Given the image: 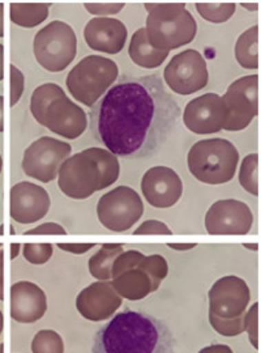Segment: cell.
Returning <instances> with one entry per match:
<instances>
[{"mask_svg":"<svg viewBox=\"0 0 261 353\" xmlns=\"http://www.w3.org/2000/svg\"><path fill=\"white\" fill-rule=\"evenodd\" d=\"M240 6L251 12H256L259 10V3H240Z\"/></svg>","mask_w":261,"mask_h":353,"instance_id":"41","label":"cell"},{"mask_svg":"<svg viewBox=\"0 0 261 353\" xmlns=\"http://www.w3.org/2000/svg\"><path fill=\"white\" fill-rule=\"evenodd\" d=\"M180 113L160 76H128L93 106L92 131L116 157L148 159L169 139Z\"/></svg>","mask_w":261,"mask_h":353,"instance_id":"1","label":"cell"},{"mask_svg":"<svg viewBox=\"0 0 261 353\" xmlns=\"http://www.w3.org/2000/svg\"><path fill=\"white\" fill-rule=\"evenodd\" d=\"M239 152L229 140H200L191 147L187 164L191 174L207 185H224L236 176Z\"/></svg>","mask_w":261,"mask_h":353,"instance_id":"7","label":"cell"},{"mask_svg":"<svg viewBox=\"0 0 261 353\" xmlns=\"http://www.w3.org/2000/svg\"><path fill=\"white\" fill-rule=\"evenodd\" d=\"M125 252L121 243H103L100 250L89 259V272L98 281L112 280V265L115 259Z\"/></svg>","mask_w":261,"mask_h":353,"instance_id":"24","label":"cell"},{"mask_svg":"<svg viewBox=\"0 0 261 353\" xmlns=\"http://www.w3.org/2000/svg\"><path fill=\"white\" fill-rule=\"evenodd\" d=\"M236 58L246 70L259 68V26H251L238 38Z\"/></svg>","mask_w":261,"mask_h":353,"instance_id":"25","label":"cell"},{"mask_svg":"<svg viewBox=\"0 0 261 353\" xmlns=\"http://www.w3.org/2000/svg\"><path fill=\"white\" fill-rule=\"evenodd\" d=\"M54 246L51 243H24V258L32 265H45L52 256Z\"/></svg>","mask_w":261,"mask_h":353,"instance_id":"30","label":"cell"},{"mask_svg":"<svg viewBox=\"0 0 261 353\" xmlns=\"http://www.w3.org/2000/svg\"><path fill=\"white\" fill-rule=\"evenodd\" d=\"M227 108L226 131H242L259 114V76H243L233 81L222 97Z\"/></svg>","mask_w":261,"mask_h":353,"instance_id":"13","label":"cell"},{"mask_svg":"<svg viewBox=\"0 0 261 353\" xmlns=\"http://www.w3.org/2000/svg\"><path fill=\"white\" fill-rule=\"evenodd\" d=\"M92 352L176 353V339L165 321L125 309L97 331Z\"/></svg>","mask_w":261,"mask_h":353,"instance_id":"2","label":"cell"},{"mask_svg":"<svg viewBox=\"0 0 261 353\" xmlns=\"http://www.w3.org/2000/svg\"><path fill=\"white\" fill-rule=\"evenodd\" d=\"M50 195L32 182H19L10 191V214L19 224H34L50 211Z\"/></svg>","mask_w":261,"mask_h":353,"instance_id":"17","label":"cell"},{"mask_svg":"<svg viewBox=\"0 0 261 353\" xmlns=\"http://www.w3.org/2000/svg\"><path fill=\"white\" fill-rule=\"evenodd\" d=\"M209 322L216 332L233 338L244 332V316L251 301L247 283L238 276L218 279L208 292Z\"/></svg>","mask_w":261,"mask_h":353,"instance_id":"6","label":"cell"},{"mask_svg":"<svg viewBox=\"0 0 261 353\" xmlns=\"http://www.w3.org/2000/svg\"><path fill=\"white\" fill-rule=\"evenodd\" d=\"M1 169H3V157L0 154V173H1Z\"/></svg>","mask_w":261,"mask_h":353,"instance_id":"47","label":"cell"},{"mask_svg":"<svg viewBox=\"0 0 261 353\" xmlns=\"http://www.w3.org/2000/svg\"><path fill=\"white\" fill-rule=\"evenodd\" d=\"M145 255L137 250L123 252L114 262L112 270V285L115 292L125 300L140 301L150 293L158 290L141 261Z\"/></svg>","mask_w":261,"mask_h":353,"instance_id":"11","label":"cell"},{"mask_svg":"<svg viewBox=\"0 0 261 353\" xmlns=\"http://www.w3.org/2000/svg\"><path fill=\"white\" fill-rule=\"evenodd\" d=\"M119 176L118 157L107 150L92 147L70 156L61 165L58 186L65 196L84 201L114 185Z\"/></svg>","mask_w":261,"mask_h":353,"instance_id":"3","label":"cell"},{"mask_svg":"<svg viewBox=\"0 0 261 353\" xmlns=\"http://www.w3.org/2000/svg\"><path fill=\"white\" fill-rule=\"evenodd\" d=\"M25 236H65V229L56 223H45L24 232Z\"/></svg>","mask_w":261,"mask_h":353,"instance_id":"35","label":"cell"},{"mask_svg":"<svg viewBox=\"0 0 261 353\" xmlns=\"http://www.w3.org/2000/svg\"><path fill=\"white\" fill-rule=\"evenodd\" d=\"M134 234H141V236H152V234H157V236H171L173 232L171 229L167 227L165 223L158 221V220H147L144 221L140 227L137 228L134 232Z\"/></svg>","mask_w":261,"mask_h":353,"instance_id":"34","label":"cell"},{"mask_svg":"<svg viewBox=\"0 0 261 353\" xmlns=\"http://www.w3.org/2000/svg\"><path fill=\"white\" fill-rule=\"evenodd\" d=\"M259 307L260 303H253L244 316V331L249 334V343L255 350H259Z\"/></svg>","mask_w":261,"mask_h":353,"instance_id":"31","label":"cell"},{"mask_svg":"<svg viewBox=\"0 0 261 353\" xmlns=\"http://www.w3.org/2000/svg\"><path fill=\"white\" fill-rule=\"evenodd\" d=\"M48 312V297L37 284L17 281L11 287V318L19 323H34Z\"/></svg>","mask_w":261,"mask_h":353,"instance_id":"20","label":"cell"},{"mask_svg":"<svg viewBox=\"0 0 261 353\" xmlns=\"http://www.w3.org/2000/svg\"><path fill=\"white\" fill-rule=\"evenodd\" d=\"M144 214V203L136 191L119 186L101 196L97 216L106 229L122 233L134 227Z\"/></svg>","mask_w":261,"mask_h":353,"instance_id":"10","label":"cell"},{"mask_svg":"<svg viewBox=\"0 0 261 353\" xmlns=\"http://www.w3.org/2000/svg\"><path fill=\"white\" fill-rule=\"evenodd\" d=\"M3 102H4V99H3V96L0 94V132H3V131H4V118H3Z\"/></svg>","mask_w":261,"mask_h":353,"instance_id":"44","label":"cell"},{"mask_svg":"<svg viewBox=\"0 0 261 353\" xmlns=\"http://www.w3.org/2000/svg\"><path fill=\"white\" fill-rule=\"evenodd\" d=\"M125 3H84L87 12L96 14L97 17H109L116 14L125 8Z\"/></svg>","mask_w":261,"mask_h":353,"instance_id":"33","label":"cell"},{"mask_svg":"<svg viewBox=\"0 0 261 353\" xmlns=\"http://www.w3.org/2000/svg\"><path fill=\"white\" fill-rule=\"evenodd\" d=\"M141 191L154 208H170L183 195V182L169 166H153L141 179Z\"/></svg>","mask_w":261,"mask_h":353,"instance_id":"18","label":"cell"},{"mask_svg":"<svg viewBox=\"0 0 261 353\" xmlns=\"http://www.w3.org/2000/svg\"><path fill=\"white\" fill-rule=\"evenodd\" d=\"M167 246L173 250H178V252H187L191 250L194 248L198 246V243H167Z\"/></svg>","mask_w":261,"mask_h":353,"instance_id":"39","label":"cell"},{"mask_svg":"<svg viewBox=\"0 0 261 353\" xmlns=\"http://www.w3.org/2000/svg\"><path fill=\"white\" fill-rule=\"evenodd\" d=\"M167 87L176 94L189 96L205 88L209 81L207 61L199 51H182L173 57L163 71Z\"/></svg>","mask_w":261,"mask_h":353,"instance_id":"14","label":"cell"},{"mask_svg":"<svg viewBox=\"0 0 261 353\" xmlns=\"http://www.w3.org/2000/svg\"><path fill=\"white\" fill-rule=\"evenodd\" d=\"M259 154L251 153L242 161L239 169V183L253 196H259Z\"/></svg>","mask_w":261,"mask_h":353,"instance_id":"26","label":"cell"},{"mask_svg":"<svg viewBox=\"0 0 261 353\" xmlns=\"http://www.w3.org/2000/svg\"><path fill=\"white\" fill-rule=\"evenodd\" d=\"M58 248L63 252L81 255L96 248V243H58Z\"/></svg>","mask_w":261,"mask_h":353,"instance_id":"36","label":"cell"},{"mask_svg":"<svg viewBox=\"0 0 261 353\" xmlns=\"http://www.w3.org/2000/svg\"><path fill=\"white\" fill-rule=\"evenodd\" d=\"M125 24L112 17H94L84 29V37L87 46L94 51L105 54H118L123 50L127 41Z\"/></svg>","mask_w":261,"mask_h":353,"instance_id":"21","label":"cell"},{"mask_svg":"<svg viewBox=\"0 0 261 353\" xmlns=\"http://www.w3.org/2000/svg\"><path fill=\"white\" fill-rule=\"evenodd\" d=\"M10 72H11V100H10V105L13 108L17 102L20 101L23 93H24V88H25V77L24 74L14 65L11 64L10 65Z\"/></svg>","mask_w":261,"mask_h":353,"instance_id":"32","label":"cell"},{"mask_svg":"<svg viewBox=\"0 0 261 353\" xmlns=\"http://www.w3.org/2000/svg\"><path fill=\"white\" fill-rule=\"evenodd\" d=\"M3 326H4V319H3V313L0 310V336H1V332H3Z\"/></svg>","mask_w":261,"mask_h":353,"instance_id":"46","label":"cell"},{"mask_svg":"<svg viewBox=\"0 0 261 353\" xmlns=\"http://www.w3.org/2000/svg\"><path fill=\"white\" fill-rule=\"evenodd\" d=\"M4 299V252L0 249V301Z\"/></svg>","mask_w":261,"mask_h":353,"instance_id":"38","label":"cell"},{"mask_svg":"<svg viewBox=\"0 0 261 353\" xmlns=\"http://www.w3.org/2000/svg\"><path fill=\"white\" fill-rule=\"evenodd\" d=\"M0 234H3V225L0 227Z\"/></svg>","mask_w":261,"mask_h":353,"instance_id":"50","label":"cell"},{"mask_svg":"<svg viewBox=\"0 0 261 353\" xmlns=\"http://www.w3.org/2000/svg\"><path fill=\"white\" fill-rule=\"evenodd\" d=\"M199 353H234L233 350L226 344H211L204 347Z\"/></svg>","mask_w":261,"mask_h":353,"instance_id":"37","label":"cell"},{"mask_svg":"<svg viewBox=\"0 0 261 353\" xmlns=\"http://www.w3.org/2000/svg\"><path fill=\"white\" fill-rule=\"evenodd\" d=\"M30 112L41 126L64 139H77L87 130V113L54 83L34 89L30 99Z\"/></svg>","mask_w":261,"mask_h":353,"instance_id":"4","label":"cell"},{"mask_svg":"<svg viewBox=\"0 0 261 353\" xmlns=\"http://www.w3.org/2000/svg\"><path fill=\"white\" fill-rule=\"evenodd\" d=\"M118 75L119 68L114 61L100 55H89L70 71L65 83L76 101L93 108L116 81Z\"/></svg>","mask_w":261,"mask_h":353,"instance_id":"8","label":"cell"},{"mask_svg":"<svg viewBox=\"0 0 261 353\" xmlns=\"http://www.w3.org/2000/svg\"><path fill=\"white\" fill-rule=\"evenodd\" d=\"M148 11L147 37L156 50L169 51L191 43L198 23L185 3H145Z\"/></svg>","mask_w":261,"mask_h":353,"instance_id":"5","label":"cell"},{"mask_svg":"<svg viewBox=\"0 0 261 353\" xmlns=\"http://www.w3.org/2000/svg\"><path fill=\"white\" fill-rule=\"evenodd\" d=\"M0 353H4V345H3V343H0Z\"/></svg>","mask_w":261,"mask_h":353,"instance_id":"48","label":"cell"},{"mask_svg":"<svg viewBox=\"0 0 261 353\" xmlns=\"http://www.w3.org/2000/svg\"><path fill=\"white\" fill-rule=\"evenodd\" d=\"M253 224V214L246 203L222 199L211 204L205 214V228L211 236H244Z\"/></svg>","mask_w":261,"mask_h":353,"instance_id":"15","label":"cell"},{"mask_svg":"<svg viewBox=\"0 0 261 353\" xmlns=\"http://www.w3.org/2000/svg\"><path fill=\"white\" fill-rule=\"evenodd\" d=\"M33 353H64L62 336L54 330H41L32 341Z\"/></svg>","mask_w":261,"mask_h":353,"instance_id":"28","label":"cell"},{"mask_svg":"<svg viewBox=\"0 0 261 353\" xmlns=\"http://www.w3.org/2000/svg\"><path fill=\"white\" fill-rule=\"evenodd\" d=\"M243 248L249 249L252 252H258L259 250V245L258 243H243Z\"/></svg>","mask_w":261,"mask_h":353,"instance_id":"45","label":"cell"},{"mask_svg":"<svg viewBox=\"0 0 261 353\" xmlns=\"http://www.w3.org/2000/svg\"><path fill=\"white\" fill-rule=\"evenodd\" d=\"M50 3H12L10 17L14 26L32 29L42 24L50 13Z\"/></svg>","mask_w":261,"mask_h":353,"instance_id":"23","label":"cell"},{"mask_svg":"<svg viewBox=\"0 0 261 353\" xmlns=\"http://www.w3.org/2000/svg\"><path fill=\"white\" fill-rule=\"evenodd\" d=\"M20 248H21L20 243H12L11 245V259L17 258V255L20 254Z\"/></svg>","mask_w":261,"mask_h":353,"instance_id":"43","label":"cell"},{"mask_svg":"<svg viewBox=\"0 0 261 353\" xmlns=\"http://www.w3.org/2000/svg\"><path fill=\"white\" fill-rule=\"evenodd\" d=\"M36 61L49 72H62L77 52V37L72 26L64 21H51L42 28L33 41Z\"/></svg>","mask_w":261,"mask_h":353,"instance_id":"9","label":"cell"},{"mask_svg":"<svg viewBox=\"0 0 261 353\" xmlns=\"http://www.w3.org/2000/svg\"><path fill=\"white\" fill-rule=\"evenodd\" d=\"M1 248H3V245H1V243H0V249H1Z\"/></svg>","mask_w":261,"mask_h":353,"instance_id":"51","label":"cell"},{"mask_svg":"<svg viewBox=\"0 0 261 353\" xmlns=\"http://www.w3.org/2000/svg\"><path fill=\"white\" fill-rule=\"evenodd\" d=\"M3 65H4V46L0 43V81L3 80Z\"/></svg>","mask_w":261,"mask_h":353,"instance_id":"42","label":"cell"},{"mask_svg":"<svg viewBox=\"0 0 261 353\" xmlns=\"http://www.w3.org/2000/svg\"><path fill=\"white\" fill-rule=\"evenodd\" d=\"M227 108L217 93H205L187 103L183 112L185 126L196 135L217 134L224 130Z\"/></svg>","mask_w":261,"mask_h":353,"instance_id":"16","label":"cell"},{"mask_svg":"<svg viewBox=\"0 0 261 353\" xmlns=\"http://www.w3.org/2000/svg\"><path fill=\"white\" fill-rule=\"evenodd\" d=\"M128 55L134 63L138 67L153 70L162 65L167 59L169 51L156 50L150 46L147 37L145 28H140L134 33L131 38V43L128 48Z\"/></svg>","mask_w":261,"mask_h":353,"instance_id":"22","label":"cell"},{"mask_svg":"<svg viewBox=\"0 0 261 353\" xmlns=\"http://www.w3.org/2000/svg\"><path fill=\"white\" fill-rule=\"evenodd\" d=\"M143 268L147 271L150 279L153 280L154 285L160 288L162 281L166 279L169 274V265L167 261L158 254H153L149 256H144L141 261Z\"/></svg>","mask_w":261,"mask_h":353,"instance_id":"29","label":"cell"},{"mask_svg":"<svg viewBox=\"0 0 261 353\" xmlns=\"http://www.w3.org/2000/svg\"><path fill=\"white\" fill-rule=\"evenodd\" d=\"M4 36V4L0 3V38Z\"/></svg>","mask_w":261,"mask_h":353,"instance_id":"40","label":"cell"},{"mask_svg":"<svg viewBox=\"0 0 261 353\" xmlns=\"http://www.w3.org/2000/svg\"><path fill=\"white\" fill-rule=\"evenodd\" d=\"M122 303L123 299L112 288L110 281H96L79 293L76 309L90 322H103L110 319Z\"/></svg>","mask_w":261,"mask_h":353,"instance_id":"19","label":"cell"},{"mask_svg":"<svg viewBox=\"0 0 261 353\" xmlns=\"http://www.w3.org/2000/svg\"><path fill=\"white\" fill-rule=\"evenodd\" d=\"M71 152V144L50 137H42L24 152L23 170L26 176L49 183L58 176L61 165L70 157Z\"/></svg>","mask_w":261,"mask_h":353,"instance_id":"12","label":"cell"},{"mask_svg":"<svg viewBox=\"0 0 261 353\" xmlns=\"http://www.w3.org/2000/svg\"><path fill=\"white\" fill-rule=\"evenodd\" d=\"M200 16L213 24H222L229 21L236 13V3H196Z\"/></svg>","mask_w":261,"mask_h":353,"instance_id":"27","label":"cell"},{"mask_svg":"<svg viewBox=\"0 0 261 353\" xmlns=\"http://www.w3.org/2000/svg\"><path fill=\"white\" fill-rule=\"evenodd\" d=\"M11 234H14V229H13V225H11Z\"/></svg>","mask_w":261,"mask_h":353,"instance_id":"49","label":"cell"}]
</instances>
